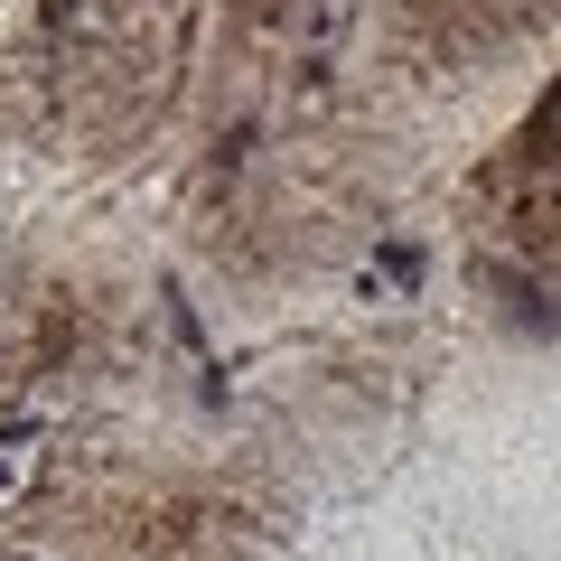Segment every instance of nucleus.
Returning <instances> with one entry per match:
<instances>
[{"label": "nucleus", "mask_w": 561, "mask_h": 561, "mask_svg": "<svg viewBox=\"0 0 561 561\" xmlns=\"http://www.w3.org/2000/svg\"><path fill=\"white\" fill-rule=\"evenodd\" d=\"M552 131H561V103H552Z\"/></svg>", "instance_id": "f257e3e1"}]
</instances>
